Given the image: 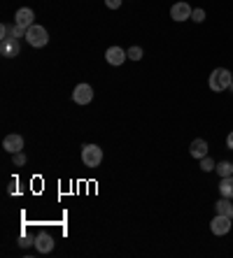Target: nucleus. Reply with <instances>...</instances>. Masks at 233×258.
Listing matches in <instances>:
<instances>
[{
    "instance_id": "obj_1",
    "label": "nucleus",
    "mask_w": 233,
    "mask_h": 258,
    "mask_svg": "<svg viewBox=\"0 0 233 258\" xmlns=\"http://www.w3.org/2000/svg\"><path fill=\"white\" fill-rule=\"evenodd\" d=\"M233 82V72L226 70V68H215L210 72V79H208V86L215 93H221V91H228V84Z\"/></svg>"
},
{
    "instance_id": "obj_2",
    "label": "nucleus",
    "mask_w": 233,
    "mask_h": 258,
    "mask_svg": "<svg viewBox=\"0 0 233 258\" xmlns=\"http://www.w3.org/2000/svg\"><path fill=\"white\" fill-rule=\"evenodd\" d=\"M26 42H28L30 47H35V49H40V47H47V42H49L47 28H42V26L33 24L28 30H26Z\"/></svg>"
},
{
    "instance_id": "obj_3",
    "label": "nucleus",
    "mask_w": 233,
    "mask_h": 258,
    "mask_svg": "<svg viewBox=\"0 0 233 258\" xmlns=\"http://www.w3.org/2000/svg\"><path fill=\"white\" fill-rule=\"evenodd\" d=\"M103 161V149L98 144H84L82 147V163L86 168H98Z\"/></svg>"
},
{
    "instance_id": "obj_4",
    "label": "nucleus",
    "mask_w": 233,
    "mask_h": 258,
    "mask_svg": "<svg viewBox=\"0 0 233 258\" xmlns=\"http://www.w3.org/2000/svg\"><path fill=\"white\" fill-rule=\"evenodd\" d=\"M231 226H233V219L231 216H224V214H215V219L210 221V230H212V235H217V237L231 233Z\"/></svg>"
},
{
    "instance_id": "obj_5",
    "label": "nucleus",
    "mask_w": 233,
    "mask_h": 258,
    "mask_svg": "<svg viewBox=\"0 0 233 258\" xmlns=\"http://www.w3.org/2000/svg\"><path fill=\"white\" fill-rule=\"evenodd\" d=\"M192 12H194V7L182 0V3H175V5L170 7V19L177 21V24H182V21H189V19H192Z\"/></svg>"
},
{
    "instance_id": "obj_6",
    "label": "nucleus",
    "mask_w": 233,
    "mask_h": 258,
    "mask_svg": "<svg viewBox=\"0 0 233 258\" xmlns=\"http://www.w3.org/2000/svg\"><path fill=\"white\" fill-rule=\"evenodd\" d=\"M33 21H35V12H33L30 7H21V10H17V14H14V24L24 30H28L30 26H33Z\"/></svg>"
},
{
    "instance_id": "obj_7",
    "label": "nucleus",
    "mask_w": 233,
    "mask_h": 258,
    "mask_svg": "<svg viewBox=\"0 0 233 258\" xmlns=\"http://www.w3.org/2000/svg\"><path fill=\"white\" fill-rule=\"evenodd\" d=\"M72 100L77 102V105H89L94 100V89L89 84H77L75 91H72Z\"/></svg>"
},
{
    "instance_id": "obj_8",
    "label": "nucleus",
    "mask_w": 233,
    "mask_h": 258,
    "mask_svg": "<svg viewBox=\"0 0 233 258\" xmlns=\"http://www.w3.org/2000/svg\"><path fill=\"white\" fill-rule=\"evenodd\" d=\"M19 40L17 37H7V40H0V54L5 56V58H14L19 56Z\"/></svg>"
},
{
    "instance_id": "obj_9",
    "label": "nucleus",
    "mask_w": 233,
    "mask_h": 258,
    "mask_svg": "<svg viewBox=\"0 0 233 258\" xmlns=\"http://www.w3.org/2000/svg\"><path fill=\"white\" fill-rule=\"evenodd\" d=\"M126 58H128V54H126L121 47H108V51H105V60L114 68H119Z\"/></svg>"
},
{
    "instance_id": "obj_10",
    "label": "nucleus",
    "mask_w": 233,
    "mask_h": 258,
    "mask_svg": "<svg viewBox=\"0 0 233 258\" xmlns=\"http://www.w3.org/2000/svg\"><path fill=\"white\" fill-rule=\"evenodd\" d=\"M208 151H210V147H208V142H205L203 138L194 140V142L189 144V154H192V156L196 158V161H201V158L208 156Z\"/></svg>"
},
{
    "instance_id": "obj_11",
    "label": "nucleus",
    "mask_w": 233,
    "mask_h": 258,
    "mask_svg": "<svg viewBox=\"0 0 233 258\" xmlns=\"http://www.w3.org/2000/svg\"><path fill=\"white\" fill-rule=\"evenodd\" d=\"M3 149L10 151V154L24 151V138H21V135H7V138L3 140Z\"/></svg>"
},
{
    "instance_id": "obj_12",
    "label": "nucleus",
    "mask_w": 233,
    "mask_h": 258,
    "mask_svg": "<svg viewBox=\"0 0 233 258\" xmlns=\"http://www.w3.org/2000/svg\"><path fill=\"white\" fill-rule=\"evenodd\" d=\"M35 249L40 253H49L52 249H54V237H52L49 233H40L35 237Z\"/></svg>"
},
{
    "instance_id": "obj_13",
    "label": "nucleus",
    "mask_w": 233,
    "mask_h": 258,
    "mask_svg": "<svg viewBox=\"0 0 233 258\" xmlns=\"http://www.w3.org/2000/svg\"><path fill=\"white\" fill-rule=\"evenodd\" d=\"M219 196H221V198H231L233 200V174L221 177V181H219Z\"/></svg>"
},
{
    "instance_id": "obj_14",
    "label": "nucleus",
    "mask_w": 233,
    "mask_h": 258,
    "mask_svg": "<svg viewBox=\"0 0 233 258\" xmlns=\"http://www.w3.org/2000/svg\"><path fill=\"white\" fill-rule=\"evenodd\" d=\"M215 212L217 214H224V216H231L233 219V203L231 198H219L215 203Z\"/></svg>"
},
{
    "instance_id": "obj_15",
    "label": "nucleus",
    "mask_w": 233,
    "mask_h": 258,
    "mask_svg": "<svg viewBox=\"0 0 233 258\" xmlns=\"http://www.w3.org/2000/svg\"><path fill=\"white\" fill-rule=\"evenodd\" d=\"M217 174L219 177H228V174H233V163H228V161H219L217 163Z\"/></svg>"
},
{
    "instance_id": "obj_16",
    "label": "nucleus",
    "mask_w": 233,
    "mask_h": 258,
    "mask_svg": "<svg viewBox=\"0 0 233 258\" xmlns=\"http://www.w3.org/2000/svg\"><path fill=\"white\" fill-rule=\"evenodd\" d=\"M201 170H203V172H212V170L217 168V161L215 158H210V156H205V158H201Z\"/></svg>"
},
{
    "instance_id": "obj_17",
    "label": "nucleus",
    "mask_w": 233,
    "mask_h": 258,
    "mask_svg": "<svg viewBox=\"0 0 233 258\" xmlns=\"http://www.w3.org/2000/svg\"><path fill=\"white\" fill-rule=\"evenodd\" d=\"M126 54H128V58H131V60H140V58H143V49H140V47H131Z\"/></svg>"
},
{
    "instance_id": "obj_18",
    "label": "nucleus",
    "mask_w": 233,
    "mask_h": 258,
    "mask_svg": "<svg viewBox=\"0 0 233 258\" xmlns=\"http://www.w3.org/2000/svg\"><path fill=\"white\" fill-rule=\"evenodd\" d=\"M192 21L203 24V21H205V10H201V7H198V10H194V12H192Z\"/></svg>"
},
{
    "instance_id": "obj_19",
    "label": "nucleus",
    "mask_w": 233,
    "mask_h": 258,
    "mask_svg": "<svg viewBox=\"0 0 233 258\" xmlns=\"http://www.w3.org/2000/svg\"><path fill=\"white\" fill-rule=\"evenodd\" d=\"M12 158H14V165H19V168H21V165H26V154H24V151L12 154Z\"/></svg>"
},
{
    "instance_id": "obj_20",
    "label": "nucleus",
    "mask_w": 233,
    "mask_h": 258,
    "mask_svg": "<svg viewBox=\"0 0 233 258\" xmlns=\"http://www.w3.org/2000/svg\"><path fill=\"white\" fill-rule=\"evenodd\" d=\"M7 37H12V26L3 24L0 26V40H7Z\"/></svg>"
},
{
    "instance_id": "obj_21",
    "label": "nucleus",
    "mask_w": 233,
    "mask_h": 258,
    "mask_svg": "<svg viewBox=\"0 0 233 258\" xmlns=\"http://www.w3.org/2000/svg\"><path fill=\"white\" fill-rule=\"evenodd\" d=\"M12 37H17V40H19V37H26V30L19 28V26L14 24V26H12Z\"/></svg>"
},
{
    "instance_id": "obj_22",
    "label": "nucleus",
    "mask_w": 233,
    "mask_h": 258,
    "mask_svg": "<svg viewBox=\"0 0 233 258\" xmlns=\"http://www.w3.org/2000/svg\"><path fill=\"white\" fill-rule=\"evenodd\" d=\"M121 3H124V0H105V5H108L110 10H119Z\"/></svg>"
},
{
    "instance_id": "obj_23",
    "label": "nucleus",
    "mask_w": 233,
    "mask_h": 258,
    "mask_svg": "<svg viewBox=\"0 0 233 258\" xmlns=\"http://www.w3.org/2000/svg\"><path fill=\"white\" fill-rule=\"evenodd\" d=\"M226 149H228V151H233V131L226 135Z\"/></svg>"
},
{
    "instance_id": "obj_24",
    "label": "nucleus",
    "mask_w": 233,
    "mask_h": 258,
    "mask_svg": "<svg viewBox=\"0 0 233 258\" xmlns=\"http://www.w3.org/2000/svg\"><path fill=\"white\" fill-rule=\"evenodd\" d=\"M21 246H30V244H35V240H28V237H21V242H19Z\"/></svg>"
},
{
    "instance_id": "obj_25",
    "label": "nucleus",
    "mask_w": 233,
    "mask_h": 258,
    "mask_svg": "<svg viewBox=\"0 0 233 258\" xmlns=\"http://www.w3.org/2000/svg\"><path fill=\"white\" fill-rule=\"evenodd\" d=\"M228 91H231V93H233V82H231V84H228Z\"/></svg>"
}]
</instances>
